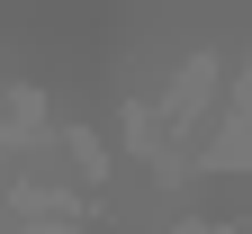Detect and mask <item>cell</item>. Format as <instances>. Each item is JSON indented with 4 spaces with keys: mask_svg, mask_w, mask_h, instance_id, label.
<instances>
[{
    "mask_svg": "<svg viewBox=\"0 0 252 234\" xmlns=\"http://www.w3.org/2000/svg\"><path fill=\"white\" fill-rule=\"evenodd\" d=\"M207 90H216V54H189V63H180V81H171V99L153 108V117H162V135H171V126H198Z\"/></svg>",
    "mask_w": 252,
    "mask_h": 234,
    "instance_id": "6da1fadb",
    "label": "cell"
},
{
    "mask_svg": "<svg viewBox=\"0 0 252 234\" xmlns=\"http://www.w3.org/2000/svg\"><path fill=\"white\" fill-rule=\"evenodd\" d=\"M198 162L207 171H252V99H234V108L216 117V135L198 144Z\"/></svg>",
    "mask_w": 252,
    "mask_h": 234,
    "instance_id": "7a4b0ae2",
    "label": "cell"
},
{
    "mask_svg": "<svg viewBox=\"0 0 252 234\" xmlns=\"http://www.w3.org/2000/svg\"><path fill=\"white\" fill-rule=\"evenodd\" d=\"M45 135V99L36 90H0V144H36Z\"/></svg>",
    "mask_w": 252,
    "mask_h": 234,
    "instance_id": "3957f363",
    "label": "cell"
},
{
    "mask_svg": "<svg viewBox=\"0 0 252 234\" xmlns=\"http://www.w3.org/2000/svg\"><path fill=\"white\" fill-rule=\"evenodd\" d=\"M243 99H252V63H243Z\"/></svg>",
    "mask_w": 252,
    "mask_h": 234,
    "instance_id": "277c9868",
    "label": "cell"
}]
</instances>
